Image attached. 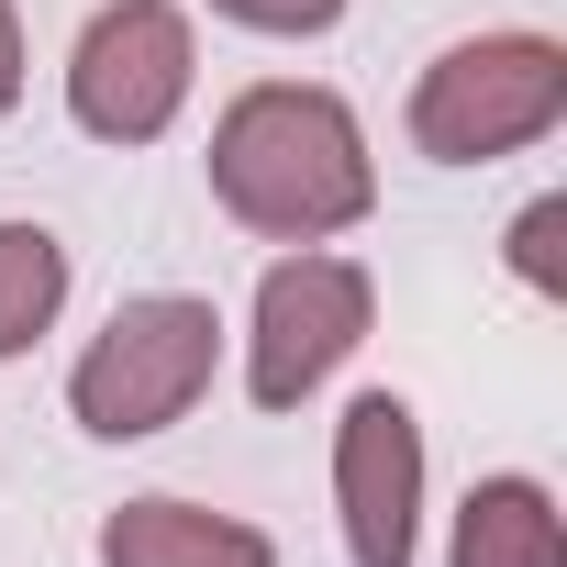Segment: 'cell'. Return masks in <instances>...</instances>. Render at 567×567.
I'll return each instance as SVG.
<instances>
[{"mask_svg": "<svg viewBox=\"0 0 567 567\" xmlns=\"http://www.w3.org/2000/svg\"><path fill=\"white\" fill-rule=\"evenodd\" d=\"M512 278L545 301H567V200H523L512 212Z\"/></svg>", "mask_w": 567, "mask_h": 567, "instance_id": "10", "label": "cell"}, {"mask_svg": "<svg viewBox=\"0 0 567 567\" xmlns=\"http://www.w3.org/2000/svg\"><path fill=\"white\" fill-rule=\"evenodd\" d=\"M212 357H223L212 301H189V290L123 301V312L90 334V357L68 368V412H79V434H101V445H145V434H167V423L212 390Z\"/></svg>", "mask_w": 567, "mask_h": 567, "instance_id": "3", "label": "cell"}, {"mask_svg": "<svg viewBox=\"0 0 567 567\" xmlns=\"http://www.w3.org/2000/svg\"><path fill=\"white\" fill-rule=\"evenodd\" d=\"M212 200L267 234V245H323L346 223H368L379 200V156L357 134V112L312 79H256L245 101H223L212 123Z\"/></svg>", "mask_w": 567, "mask_h": 567, "instance_id": "1", "label": "cell"}, {"mask_svg": "<svg viewBox=\"0 0 567 567\" xmlns=\"http://www.w3.org/2000/svg\"><path fill=\"white\" fill-rule=\"evenodd\" d=\"M379 323V290L357 256H323V245H290L267 278H256V334H245V390L256 412H301Z\"/></svg>", "mask_w": 567, "mask_h": 567, "instance_id": "4", "label": "cell"}, {"mask_svg": "<svg viewBox=\"0 0 567 567\" xmlns=\"http://www.w3.org/2000/svg\"><path fill=\"white\" fill-rule=\"evenodd\" d=\"M101 567H278V545L245 523V512H212V501H123L101 523Z\"/></svg>", "mask_w": 567, "mask_h": 567, "instance_id": "7", "label": "cell"}, {"mask_svg": "<svg viewBox=\"0 0 567 567\" xmlns=\"http://www.w3.org/2000/svg\"><path fill=\"white\" fill-rule=\"evenodd\" d=\"M189 79H200V45H189L178 0H112V12H90V34L68 56V112L101 145H156L178 123Z\"/></svg>", "mask_w": 567, "mask_h": 567, "instance_id": "5", "label": "cell"}, {"mask_svg": "<svg viewBox=\"0 0 567 567\" xmlns=\"http://www.w3.org/2000/svg\"><path fill=\"white\" fill-rule=\"evenodd\" d=\"M12 101H23V12L0 0V112H12Z\"/></svg>", "mask_w": 567, "mask_h": 567, "instance_id": "12", "label": "cell"}, {"mask_svg": "<svg viewBox=\"0 0 567 567\" xmlns=\"http://www.w3.org/2000/svg\"><path fill=\"white\" fill-rule=\"evenodd\" d=\"M567 123V45L556 34H467L412 79V145L434 167L523 156Z\"/></svg>", "mask_w": 567, "mask_h": 567, "instance_id": "2", "label": "cell"}, {"mask_svg": "<svg viewBox=\"0 0 567 567\" xmlns=\"http://www.w3.org/2000/svg\"><path fill=\"white\" fill-rule=\"evenodd\" d=\"M212 12H234L245 34H323L346 0H212Z\"/></svg>", "mask_w": 567, "mask_h": 567, "instance_id": "11", "label": "cell"}, {"mask_svg": "<svg viewBox=\"0 0 567 567\" xmlns=\"http://www.w3.org/2000/svg\"><path fill=\"white\" fill-rule=\"evenodd\" d=\"M334 512H346V556L357 567H412L423 534V423L401 390L346 401L334 423Z\"/></svg>", "mask_w": 567, "mask_h": 567, "instance_id": "6", "label": "cell"}, {"mask_svg": "<svg viewBox=\"0 0 567 567\" xmlns=\"http://www.w3.org/2000/svg\"><path fill=\"white\" fill-rule=\"evenodd\" d=\"M68 312V245L45 223H0V357H23Z\"/></svg>", "mask_w": 567, "mask_h": 567, "instance_id": "9", "label": "cell"}, {"mask_svg": "<svg viewBox=\"0 0 567 567\" xmlns=\"http://www.w3.org/2000/svg\"><path fill=\"white\" fill-rule=\"evenodd\" d=\"M456 567H567V523L545 478H478L456 512Z\"/></svg>", "mask_w": 567, "mask_h": 567, "instance_id": "8", "label": "cell"}]
</instances>
